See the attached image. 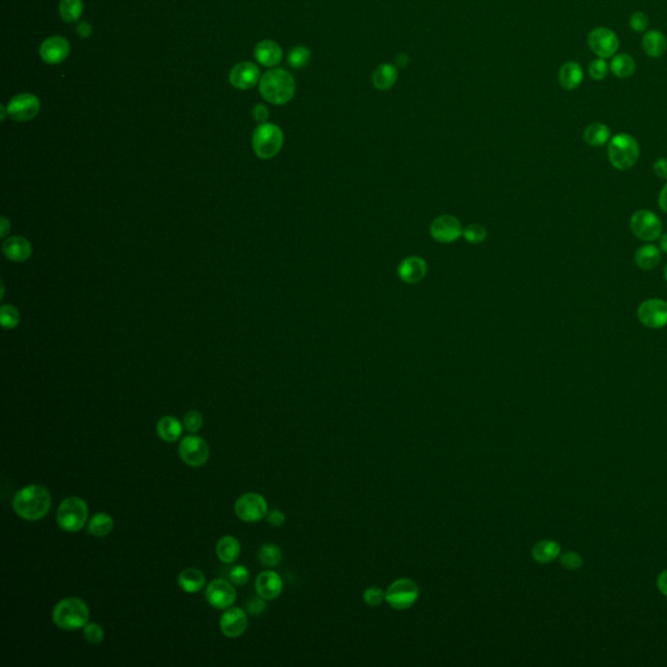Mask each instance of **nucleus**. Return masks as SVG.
Returning a JSON list of instances; mask_svg holds the SVG:
<instances>
[{"instance_id": "obj_52", "label": "nucleus", "mask_w": 667, "mask_h": 667, "mask_svg": "<svg viewBox=\"0 0 667 667\" xmlns=\"http://www.w3.org/2000/svg\"><path fill=\"white\" fill-rule=\"evenodd\" d=\"M77 34L80 35L81 38H88L89 35L92 34V26L90 23H81L79 26H77Z\"/></svg>"}, {"instance_id": "obj_45", "label": "nucleus", "mask_w": 667, "mask_h": 667, "mask_svg": "<svg viewBox=\"0 0 667 667\" xmlns=\"http://www.w3.org/2000/svg\"><path fill=\"white\" fill-rule=\"evenodd\" d=\"M649 25V17L644 12H635L630 17V28L635 33H644Z\"/></svg>"}, {"instance_id": "obj_47", "label": "nucleus", "mask_w": 667, "mask_h": 667, "mask_svg": "<svg viewBox=\"0 0 667 667\" xmlns=\"http://www.w3.org/2000/svg\"><path fill=\"white\" fill-rule=\"evenodd\" d=\"M266 521L271 527H281L286 523V515L281 512V510H272L269 511L266 515Z\"/></svg>"}, {"instance_id": "obj_32", "label": "nucleus", "mask_w": 667, "mask_h": 667, "mask_svg": "<svg viewBox=\"0 0 667 667\" xmlns=\"http://www.w3.org/2000/svg\"><path fill=\"white\" fill-rule=\"evenodd\" d=\"M115 527V521L112 516L106 512H97L88 521V532L94 537H106L108 536Z\"/></svg>"}, {"instance_id": "obj_1", "label": "nucleus", "mask_w": 667, "mask_h": 667, "mask_svg": "<svg viewBox=\"0 0 667 667\" xmlns=\"http://www.w3.org/2000/svg\"><path fill=\"white\" fill-rule=\"evenodd\" d=\"M52 504L51 492L43 485H28L16 492L13 510L26 521H38L50 512Z\"/></svg>"}, {"instance_id": "obj_26", "label": "nucleus", "mask_w": 667, "mask_h": 667, "mask_svg": "<svg viewBox=\"0 0 667 667\" xmlns=\"http://www.w3.org/2000/svg\"><path fill=\"white\" fill-rule=\"evenodd\" d=\"M643 50L649 58H661L667 50V38L659 30H649L643 37Z\"/></svg>"}, {"instance_id": "obj_40", "label": "nucleus", "mask_w": 667, "mask_h": 667, "mask_svg": "<svg viewBox=\"0 0 667 667\" xmlns=\"http://www.w3.org/2000/svg\"><path fill=\"white\" fill-rule=\"evenodd\" d=\"M463 236L470 244H480L486 239V230L481 224H469L464 228Z\"/></svg>"}, {"instance_id": "obj_49", "label": "nucleus", "mask_w": 667, "mask_h": 667, "mask_svg": "<svg viewBox=\"0 0 667 667\" xmlns=\"http://www.w3.org/2000/svg\"><path fill=\"white\" fill-rule=\"evenodd\" d=\"M252 115L253 117L259 121V123H263L265 120H268L269 117V110L265 107L263 105H256L253 107V111H252Z\"/></svg>"}, {"instance_id": "obj_55", "label": "nucleus", "mask_w": 667, "mask_h": 667, "mask_svg": "<svg viewBox=\"0 0 667 667\" xmlns=\"http://www.w3.org/2000/svg\"><path fill=\"white\" fill-rule=\"evenodd\" d=\"M658 240H659V249H661V252L667 253V232L666 234L661 235Z\"/></svg>"}, {"instance_id": "obj_37", "label": "nucleus", "mask_w": 667, "mask_h": 667, "mask_svg": "<svg viewBox=\"0 0 667 667\" xmlns=\"http://www.w3.org/2000/svg\"><path fill=\"white\" fill-rule=\"evenodd\" d=\"M82 635H83V639L92 645L101 644L103 640H105V631L103 628L98 624V623H86L82 628Z\"/></svg>"}, {"instance_id": "obj_54", "label": "nucleus", "mask_w": 667, "mask_h": 667, "mask_svg": "<svg viewBox=\"0 0 667 667\" xmlns=\"http://www.w3.org/2000/svg\"><path fill=\"white\" fill-rule=\"evenodd\" d=\"M0 223H1V224H0V227H1V232H0V236H1V237H6V236L8 235L10 228H11V224H10V222H8V219H7V218H4V217L1 218Z\"/></svg>"}, {"instance_id": "obj_25", "label": "nucleus", "mask_w": 667, "mask_h": 667, "mask_svg": "<svg viewBox=\"0 0 667 667\" xmlns=\"http://www.w3.org/2000/svg\"><path fill=\"white\" fill-rule=\"evenodd\" d=\"M215 552H217V557L221 562L231 564V563H235L239 559L240 552H241V546H240L239 539L234 536H224L217 542Z\"/></svg>"}, {"instance_id": "obj_21", "label": "nucleus", "mask_w": 667, "mask_h": 667, "mask_svg": "<svg viewBox=\"0 0 667 667\" xmlns=\"http://www.w3.org/2000/svg\"><path fill=\"white\" fill-rule=\"evenodd\" d=\"M3 252L13 262H23L30 258L33 249L23 236H12L3 243Z\"/></svg>"}, {"instance_id": "obj_53", "label": "nucleus", "mask_w": 667, "mask_h": 667, "mask_svg": "<svg viewBox=\"0 0 667 667\" xmlns=\"http://www.w3.org/2000/svg\"><path fill=\"white\" fill-rule=\"evenodd\" d=\"M395 63H397L398 67L404 68L408 64V55L404 54V52H400L399 55H397V58H395Z\"/></svg>"}, {"instance_id": "obj_17", "label": "nucleus", "mask_w": 667, "mask_h": 667, "mask_svg": "<svg viewBox=\"0 0 667 667\" xmlns=\"http://www.w3.org/2000/svg\"><path fill=\"white\" fill-rule=\"evenodd\" d=\"M70 46L68 41L60 35H52L47 38L41 45L39 54L47 64H60L70 55Z\"/></svg>"}, {"instance_id": "obj_36", "label": "nucleus", "mask_w": 667, "mask_h": 667, "mask_svg": "<svg viewBox=\"0 0 667 667\" xmlns=\"http://www.w3.org/2000/svg\"><path fill=\"white\" fill-rule=\"evenodd\" d=\"M309 60H310V51L304 46L293 47L288 54V64L295 70L304 68L309 63Z\"/></svg>"}, {"instance_id": "obj_41", "label": "nucleus", "mask_w": 667, "mask_h": 667, "mask_svg": "<svg viewBox=\"0 0 667 667\" xmlns=\"http://www.w3.org/2000/svg\"><path fill=\"white\" fill-rule=\"evenodd\" d=\"M364 601L369 606H379L386 601V592L378 586H370L364 592Z\"/></svg>"}, {"instance_id": "obj_9", "label": "nucleus", "mask_w": 667, "mask_h": 667, "mask_svg": "<svg viewBox=\"0 0 667 667\" xmlns=\"http://www.w3.org/2000/svg\"><path fill=\"white\" fill-rule=\"evenodd\" d=\"M633 234L643 241H655L662 235V222L653 211L639 210L633 212L630 221Z\"/></svg>"}, {"instance_id": "obj_34", "label": "nucleus", "mask_w": 667, "mask_h": 667, "mask_svg": "<svg viewBox=\"0 0 667 667\" xmlns=\"http://www.w3.org/2000/svg\"><path fill=\"white\" fill-rule=\"evenodd\" d=\"M281 558L283 555H281V548L274 544H265L258 551L259 562L263 567H268V568L277 567L281 563Z\"/></svg>"}, {"instance_id": "obj_22", "label": "nucleus", "mask_w": 667, "mask_h": 667, "mask_svg": "<svg viewBox=\"0 0 667 667\" xmlns=\"http://www.w3.org/2000/svg\"><path fill=\"white\" fill-rule=\"evenodd\" d=\"M584 80V70L577 61H566L558 73V81L564 90L577 89Z\"/></svg>"}, {"instance_id": "obj_20", "label": "nucleus", "mask_w": 667, "mask_h": 667, "mask_svg": "<svg viewBox=\"0 0 667 667\" xmlns=\"http://www.w3.org/2000/svg\"><path fill=\"white\" fill-rule=\"evenodd\" d=\"M428 266L421 257L412 256L401 261L399 265V278L408 284H415L422 281L426 275Z\"/></svg>"}, {"instance_id": "obj_6", "label": "nucleus", "mask_w": 667, "mask_h": 667, "mask_svg": "<svg viewBox=\"0 0 667 667\" xmlns=\"http://www.w3.org/2000/svg\"><path fill=\"white\" fill-rule=\"evenodd\" d=\"M284 136L281 129L272 123H262L253 132L252 143L255 152L261 159H271L278 155L283 146Z\"/></svg>"}, {"instance_id": "obj_2", "label": "nucleus", "mask_w": 667, "mask_h": 667, "mask_svg": "<svg viewBox=\"0 0 667 667\" xmlns=\"http://www.w3.org/2000/svg\"><path fill=\"white\" fill-rule=\"evenodd\" d=\"M296 92V83L291 73L275 68L266 72L259 80V93L272 105L288 103Z\"/></svg>"}, {"instance_id": "obj_28", "label": "nucleus", "mask_w": 667, "mask_h": 667, "mask_svg": "<svg viewBox=\"0 0 667 667\" xmlns=\"http://www.w3.org/2000/svg\"><path fill=\"white\" fill-rule=\"evenodd\" d=\"M157 433L164 442L174 444L181 437L183 425L174 416H163L157 422Z\"/></svg>"}, {"instance_id": "obj_35", "label": "nucleus", "mask_w": 667, "mask_h": 667, "mask_svg": "<svg viewBox=\"0 0 667 667\" xmlns=\"http://www.w3.org/2000/svg\"><path fill=\"white\" fill-rule=\"evenodd\" d=\"M83 3L82 0H61L59 4L60 17L66 23L77 21L81 17Z\"/></svg>"}, {"instance_id": "obj_56", "label": "nucleus", "mask_w": 667, "mask_h": 667, "mask_svg": "<svg viewBox=\"0 0 667 667\" xmlns=\"http://www.w3.org/2000/svg\"><path fill=\"white\" fill-rule=\"evenodd\" d=\"M664 277H665V281H667V263L666 266H665V269H664Z\"/></svg>"}, {"instance_id": "obj_7", "label": "nucleus", "mask_w": 667, "mask_h": 667, "mask_svg": "<svg viewBox=\"0 0 667 667\" xmlns=\"http://www.w3.org/2000/svg\"><path fill=\"white\" fill-rule=\"evenodd\" d=\"M420 596L419 586L412 579H398L387 588L386 602L395 610L412 608Z\"/></svg>"}, {"instance_id": "obj_27", "label": "nucleus", "mask_w": 667, "mask_h": 667, "mask_svg": "<svg viewBox=\"0 0 667 667\" xmlns=\"http://www.w3.org/2000/svg\"><path fill=\"white\" fill-rule=\"evenodd\" d=\"M661 249L657 248L655 244H645L640 246L636 253H635V263L637 268L641 270L656 269L658 263L661 262Z\"/></svg>"}, {"instance_id": "obj_10", "label": "nucleus", "mask_w": 667, "mask_h": 667, "mask_svg": "<svg viewBox=\"0 0 667 667\" xmlns=\"http://www.w3.org/2000/svg\"><path fill=\"white\" fill-rule=\"evenodd\" d=\"M179 455L189 467H202L210 457V447L199 435H187L180 441Z\"/></svg>"}, {"instance_id": "obj_5", "label": "nucleus", "mask_w": 667, "mask_h": 667, "mask_svg": "<svg viewBox=\"0 0 667 667\" xmlns=\"http://www.w3.org/2000/svg\"><path fill=\"white\" fill-rule=\"evenodd\" d=\"M89 507L80 497H68L57 510V521L61 530L68 533L80 532L88 523Z\"/></svg>"}, {"instance_id": "obj_43", "label": "nucleus", "mask_w": 667, "mask_h": 667, "mask_svg": "<svg viewBox=\"0 0 667 667\" xmlns=\"http://www.w3.org/2000/svg\"><path fill=\"white\" fill-rule=\"evenodd\" d=\"M561 564L566 570L576 571V570L581 568L583 558L575 551H566V552H563L562 557H561Z\"/></svg>"}, {"instance_id": "obj_16", "label": "nucleus", "mask_w": 667, "mask_h": 667, "mask_svg": "<svg viewBox=\"0 0 667 667\" xmlns=\"http://www.w3.org/2000/svg\"><path fill=\"white\" fill-rule=\"evenodd\" d=\"M248 613L241 608H228L219 619V627L223 635L228 639H237L246 633L248 628Z\"/></svg>"}, {"instance_id": "obj_8", "label": "nucleus", "mask_w": 667, "mask_h": 667, "mask_svg": "<svg viewBox=\"0 0 667 667\" xmlns=\"http://www.w3.org/2000/svg\"><path fill=\"white\" fill-rule=\"evenodd\" d=\"M268 512V502L258 492H246L237 498L235 504V514L244 523L261 521L266 517Z\"/></svg>"}, {"instance_id": "obj_24", "label": "nucleus", "mask_w": 667, "mask_h": 667, "mask_svg": "<svg viewBox=\"0 0 667 667\" xmlns=\"http://www.w3.org/2000/svg\"><path fill=\"white\" fill-rule=\"evenodd\" d=\"M206 584V577L199 568H186L177 577V586L186 593H197Z\"/></svg>"}, {"instance_id": "obj_33", "label": "nucleus", "mask_w": 667, "mask_h": 667, "mask_svg": "<svg viewBox=\"0 0 667 667\" xmlns=\"http://www.w3.org/2000/svg\"><path fill=\"white\" fill-rule=\"evenodd\" d=\"M636 70V61L628 54H617L610 61V72L619 79H630Z\"/></svg>"}, {"instance_id": "obj_44", "label": "nucleus", "mask_w": 667, "mask_h": 667, "mask_svg": "<svg viewBox=\"0 0 667 667\" xmlns=\"http://www.w3.org/2000/svg\"><path fill=\"white\" fill-rule=\"evenodd\" d=\"M228 575H230L231 583H234L235 586H246V583L249 581V571H248L246 566H241V564L234 566L230 570Z\"/></svg>"}, {"instance_id": "obj_31", "label": "nucleus", "mask_w": 667, "mask_h": 667, "mask_svg": "<svg viewBox=\"0 0 667 667\" xmlns=\"http://www.w3.org/2000/svg\"><path fill=\"white\" fill-rule=\"evenodd\" d=\"M583 139L588 145L595 146V148H601V146L609 143L610 139H611L610 128L604 123H592L584 129Z\"/></svg>"}, {"instance_id": "obj_30", "label": "nucleus", "mask_w": 667, "mask_h": 667, "mask_svg": "<svg viewBox=\"0 0 667 667\" xmlns=\"http://www.w3.org/2000/svg\"><path fill=\"white\" fill-rule=\"evenodd\" d=\"M373 85L375 89L386 92L390 90L398 80V70L391 64H381L373 72Z\"/></svg>"}, {"instance_id": "obj_19", "label": "nucleus", "mask_w": 667, "mask_h": 667, "mask_svg": "<svg viewBox=\"0 0 667 667\" xmlns=\"http://www.w3.org/2000/svg\"><path fill=\"white\" fill-rule=\"evenodd\" d=\"M256 592L266 601L279 597L283 590L281 577L274 571H263L256 579Z\"/></svg>"}, {"instance_id": "obj_42", "label": "nucleus", "mask_w": 667, "mask_h": 667, "mask_svg": "<svg viewBox=\"0 0 667 667\" xmlns=\"http://www.w3.org/2000/svg\"><path fill=\"white\" fill-rule=\"evenodd\" d=\"M183 425H184V428L187 429L189 433H197L199 430H201V428L203 425V417H202L201 412H199V410H190V412H188L187 415L184 416Z\"/></svg>"}, {"instance_id": "obj_14", "label": "nucleus", "mask_w": 667, "mask_h": 667, "mask_svg": "<svg viewBox=\"0 0 667 667\" xmlns=\"http://www.w3.org/2000/svg\"><path fill=\"white\" fill-rule=\"evenodd\" d=\"M206 599L214 609H228L236 601V590L228 580L215 579L206 588Z\"/></svg>"}, {"instance_id": "obj_46", "label": "nucleus", "mask_w": 667, "mask_h": 667, "mask_svg": "<svg viewBox=\"0 0 667 667\" xmlns=\"http://www.w3.org/2000/svg\"><path fill=\"white\" fill-rule=\"evenodd\" d=\"M266 599L265 598L258 596V597L250 598L246 604V613L249 615H253V617H258L261 615L262 613H265L266 610Z\"/></svg>"}, {"instance_id": "obj_23", "label": "nucleus", "mask_w": 667, "mask_h": 667, "mask_svg": "<svg viewBox=\"0 0 667 667\" xmlns=\"http://www.w3.org/2000/svg\"><path fill=\"white\" fill-rule=\"evenodd\" d=\"M255 57L257 59L258 63H261L265 67H275L278 66L283 59V51L281 47L274 42V41H262L259 42L255 48Z\"/></svg>"}, {"instance_id": "obj_4", "label": "nucleus", "mask_w": 667, "mask_h": 667, "mask_svg": "<svg viewBox=\"0 0 667 667\" xmlns=\"http://www.w3.org/2000/svg\"><path fill=\"white\" fill-rule=\"evenodd\" d=\"M608 155L610 163L614 168L619 171H627L633 168L639 161V142L628 133H618L610 139Z\"/></svg>"}, {"instance_id": "obj_39", "label": "nucleus", "mask_w": 667, "mask_h": 667, "mask_svg": "<svg viewBox=\"0 0 667 667\" xmlns=\"http://www.w3.org/2000/svg\"><path fill=\"white\" fill-rule=\"evenodd\" d=\"M0 321L1 326L7 330L14 328L20 322V315L19 310L13 305H4L1 306L0 310Z\"/></svg>"}, {"instance_id": "obj_3", "label": "nucleus", "mask_w": 667, "mask_h": 667, "mask_svg": "<svg viewBox=\"0 0 667 667\" xmlns=\"http://www.w3.org/2000/svg\"><path fill=\"white\" fill-rule=\"evenodd\" d=\"M89 608L81 598H63L52 610V621L60 630L76 631L83 628L89 621Z\"/></svg>"}, {"instance_id": "obj_11", "label": "nucleus", "mask_w": 667, "mask_h": 667, "mask_svg": "<svg viewBox=\"0 0 667 667\" xmlns=\"http://www.w3.org/2000/svg\"><path fill=\"white\" fill-rule=\"evenodd\" d=\"M588 46L598 58H613L618 52L619 38L609 28L598 26L588 35Z\"/></svg>"}, {"instance_id": "obj_38", "label": "nucleus", "mask_w": 667, "mask_h": 667, "mask_svg": "<svg viewBox=\"0 0 667 667\" xmlns=\"http://www.w3.org/2000/svg\"><path fill=\"white\" fill-rule=\"evenodd\" d=\"M610 72V64L606 61V59L598 58L596 60H592L589 67H588V73L590 76L592 80L595 81H602L608 77Z\"/></svg>"}, {"instance_id": "obj_18", "label": "nucleus", "mask_w": 667, "mask_h": 667, "mask_svg": "<svg viewBox=\"0 0 667 667\" xmlns=\"http://www.w3.org/2000/svg\"><path fill=\"white\" fill-rule=\"evenodd\" d=\"M259 70L257 66L250 61H243L236 64L230 73V82L232 86L246 90L253 88L259 81Z\"/></svg>"}, {"instance_id": "obj_51", "label": "nucleus", "mask_w": 667, "mask_h": 667, "mask_svg": "<svg viewBox=\"0 0 667 667\" xmlns=\"http://www.w3.org/2000/svg\"><path fill=\"white\" fill-rule=\"evenodd\" d=\"M658 205H659L661 210L667 212V183L661 189V193H659V197H658Z\"/></svg>"}, {"instance_id": "obj_15", "label": "nucleus", "mask_w": 667, "mask_h": 667, "mask_svg": "<svg viewBox=\"0 0 667 667\" xmlns=\"http://www.w3.org/2000/svg\"><path fill=\"white\" fill-rule=\"evenodd\" d=\"M430 234L438 243L451 244L463 235V227L455 217L441 215L430 224Z\"/></svg>"}, {"instance_id": "obj_48", "label": "nucleus", "mask_w": 667, "mask_h": 667, "mask_svg": "<svg viewBox=\"0 0 667 667\" xmlns=\"http://www.w3.org/2000/svg\"><path fill=\"white\" fill-rule=\"evenodd\" d=\"M653 170H655V174H656L659 179H664V180H667V159L665 158H661L658 159L653 164Z\"/></svg>"}, {"instance_id": "obj_50", "label": "nucleus", "mask_w": 667, "mask_h": 667, "mask_svg": "<svg viewBox=\"0 0 667 667\" xmlns=\"http://www.w3.org/2000/svg\"><path fill=\"white\" fill-rule=\"evenodd\" d=\"M657 586H658L659 592H661V593H662L665 597H667V570L662 571V573L659 574V576H658V579H657Z\"/></svg>"}, {"instance_id": "obj_29", "label": "nucleus", "mask_w": 667, "mask_h": 667, "mask_svg": "<svg viewBox=\"0 0 667 667\" xmlns=\"http://www.w3.org/2000/svg\"><path fill=\"white\" fill-rule=\"evenodd\" d=\"M561 555V546L558 542L552 539H542L539 541L533 549H532V557L533 559L541 564H548V563L555 561Z\"/></svg>"}, {"instance_id": "obj_13", "label": "nucleus", "mask_w": 667, "mask_h": 667, "mask_svg": "<svg viewBox=\"0 0 667 667\" xmlns=\"http://www.w3.org/2000/svg\"><path fill=\"white\" fill-rule=\"evenodd\" d=\"M41 110L39 99L30 93H23L13 97L7 106L8 115L16 121L33 120Z\"/></svg>"}, {"instance_id": "obj_12", "label": "nucleus", "mask_w": 667, "mask_h": 667, "mask_svg": "<svg viewBox=\"0 0 667 667\" xmlns=\"http://www.w3.org/2000/svg\"><path fill=\"white\" fill-rule=\"evenodd\" d=\"M637 318L645 328H665L667 325V301L661 299L645 300L637 308Z\"/></svg>"}]
</instances>
